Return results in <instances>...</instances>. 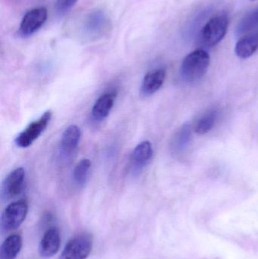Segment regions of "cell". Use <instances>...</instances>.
I'll list each match as a JSON object with an SVG mask.
<instances>
[{"instance_id": "cell-1", "label": "cell", "mask_w": 258, "mask_h": 259, "mask_svg": "<svg viewBox=\"0 0 258 259\" xmlns=\"http://www.w3.org/2000/svg\"><path fill=\"white\" fill-rule=\"evenodd\" d=\"M209 65V53L204 50H195L186 56L182 62V77L188 82L198 81L207 73Z\"/></svg>"}, {"instance_id": "cell-2", "label": "cell", "mask_w": 258, "mask_h": 259, "mask_svg": "<svg viewBox=\"0 0 258 259\" xmlns=\"http://www.w3.org/2000/svg\"><path fill=\"white\" fill-rule=\"evenodd\" d=\"M228 15L221 12L212 17L203 27L200 33V42L204 47H214L225 36L228 29Z\"/></svg>"}, {"instance_id": "cell-3", "label": "cell", "mask_w": 258, "mask_h": 259, "mask_svg": "<svg viewBox=\"0 0 258 259\" xmlns=\"http://www.w3.org/2000/svg\"><path fill=\"white\" fill-rule=\"evenodd\" d=\"M28 211V205L26 201L19 200L9 204L1 216L0 227L2 231H15L18 229L25 220Z\"/></svg>"}, {"instance_id": "cell-4", "label": "cell", "mask_w": 258, "mask_h": 259, "mask_svg": "<svg viewBox=\"0 0 258 259\" xmlns=\"http://www.w3.org/2000/svg\"><path fill=\"white\" fill-rule=\"evenodd\" d=\"M53 118L51 111L44 112L39 118L30 123L25 130L20 133L15 139V143L20 148H27L31 146L45 131Z\"/></svg>"}, {"instance_id": "cell-5", "label": "cell", "mask_w": 258, "mask_h": 259, "mask_svg": "<svg viewBox=\"0 0 258 259\" xmlns=\"http://www.w3.org/2000/svg\"><path fill=\"white\" fill-rule=\"evenodd\" d=\"M92 248V240L90 235L79 234L68 242L59 259H86Z\"/></svg>"}, {"instance_id": "cell-6", "label": "cell", "mask_w": 258, "mask_h": 259, "mask_svg": "<svg viewBox=\"0 0 258 259\" xmlns=\"http://www.w3.org/2000/svg\"><path fill=\"white\" fill-rule=\"evenodd\" d=\"M26 171L23 167H18L8 175L2 185V198L5 200L19 196L25 185Z\"/></svg>"}, {"instance_id": "cell-7", "label": "cell", "mask_w": 258, "mask_h": 259, "mask_svg": "<svg viewBox=\"0 0 258 259\" xmlns=\"http://www.w3.org/2000/svg\"><path fill=\"white\" fill-rule=\"evenodd\" d=\"M81 132L77 125H70L62 134L59 146V157L62 161H68L74 155L80 143Z\"/></svg>"}, {"instance_id": "cell-8", "label": "cell", "mask_w": 258, "mask_h": 259, "mask_svg": "<svg viewBox=\"0 0 258 259\" xmlns=\"http://www.w3.org/2000/svg\"><path fill=\"white\" fill-rule=\"evenodd\" d=\"M48 12L45 7L36 8L25 14L21 25L20 32L24 36H29L39 30L46 21Z\"/></svg>"}, {"instance_id": "cell-9", "label": "cell", "mask_w": 258, "mask_h": 259, "mask_svg": "<svg viewBox=\"0 0 258 259\" xmlns=\"http://www.w3.org/2000/svg\"><path fill=\"white\" fill-rule=\"evenodd\" d=\"M61 245L59 230L56 227L48 228L41 239L39 252L43 258H50L59 252Z\"/></svg>"}, {"instance_id": "cell-10", "label": "cell", "mask_w": 258, "mask_h": 259, "mask_svg": "<svg viewBox=\"0 0 258 259\" xmlns=\"http://www.w3.org/2000/svg\"><path fill=\"white\" fill-rule=\"evenodd\" d=\"M153 149L149 141H143L133 149L130 157V166L133 172L140 171L152 158Z\"/></svg>"}, {"instance_id": "cell-11", "label": "cell", "mask_w": 258, "mask_h": 259, "mask_svg": "<svg viewBox=\"0 0 258 259\" xmlns=\"http://www.w3.org/2000/svg\"><path fill=\"white\" fill-rule=\"evenodd\" d=\"M166 71L162 68H156L148 71L141 85L140 93L143 97H149L160 90L165 82Z\"/></svg>"}, {"instance_id": "cell-12", "label": "cell", "mask_w": 258, "mask_h": 259, "mask_svg": "<svg viewBox=\"0 0 258 259\" xmlns=\"http://www.w3.org/2000/svg\"><path fill=\"white\" fill-rule=\"evenodd\" d=\"M116 93L108 92L102 94L94 104L92 109V118L95 121L106 119L115 104Z\"/></svg>"}, {"instance_id": "cell-13", "label": "cell", "mask_w": 258, "mask_h": 259, "mask_svg": "<svg viewBox=\"0 0 258 259\" xmlns=\"http://www.w3.org/2000/svg\"><path fill=\"white\" fill-rule=\"evenodd\" d=\"M258 49V31L244 35L236 44L235 52L241 59L251 57Z\"/></svg>"}, {"instance_id": "cell-14", "label": "cell", "mask_w": 258, "mask_h": 259, "mask_svg": "<svg viewBox=\"0 0 258 259\" xmlns=\"http://www.w3.org/2000/svg\"><path fill=\"white\" fill-rule=\"evenodd\" d=\"M22 239L18 234H12L5 240L0 248V259H15L21 252Z\"/></svg>"}, {"instance_id": "cell-15", "label": "cell", "mask_w": 258, "mask_h": 259, "mask_svg": "<svg viewBox=\"0 0 258 259\" xmlns=\"http://www.w3.org/2000/svg\"><path fill=\"white\" fill-rule=\"evenodd\" d=\"M258 31V7L251 13L247 15L238 25L237 32L239 35L248 34Z\"/></svg>"}, {"instance_id": "cell-16", "label": "cell", "mask_w": 258, "mask_h": 259, "mask_svg": "<svg viewBox=\"0 0 258 259\" xmlns=\"http://www.w3.org/2000/svg\"><path fill=\"white\" fill-rule=\"evenodd\" d=\"M190 136V128L188 124H186L179 130L178 132L175 134L171 141V149L172 152L178 154L181 151L184 150L187 146L188 142L189 141Z\"/></svg>"}, {"instance_id": "cell-17", "label": "cell", "mask_w": 258, "mask_h": 259, "mask_svg": "<svg viewBox=\"0 0 258 259\" xmlns=\"http://www.w3.org/2000/svg\"><path fill=\"white\" fill-rule=\"evenodd\" d=\"M90 167L91 161L88 158L82 159L80 162L77 163L73 171V179H74V184L77 187H83L86 184Z\"/></svg>"}, {"instance_id": "cell-18", "label": "cell", "mask_w": 258, "mask_h": 259, "mask_svg": "<svg viewBox=\"0 0 258 259\" xmlns=\"http://www.w3.org/2000/svg\"><path fill=\"white\" fill-rule=\"evenodd\" d=\"M218 112L216 110L210 111L204 114L197 121L195 125V133L198 134H205L213 128L216 122Z\"/></svg>"}, {"instance_id": "cell-19", "label": "cell", "mask_w": 258, "mask_h": 259, "mask_svg": "<svg viewBox=\"0 0 258 259\" xmlns=\"http://www.w3.org/2000/svg\"><path fill=\"white\" fill-rule=\"evenodd\" d=\"M77 2V0H57L56 3V10L61 13L68 12Z\"/></svg>"}]
</instances>
